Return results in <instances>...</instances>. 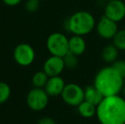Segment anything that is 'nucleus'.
Returning a JSON list of instances; mask_svg holds the SVG:
<instances>
[{
	"label": "nucleus",
	"instance_id": "1",
	"mask_svg": "<svg viewBox=\"0 0 125 124\" xmlns=\"http://www.w3.org/2000/svg\"><path fill=\"white\" fill-rule=\"evenodd\" d=\"M96 116L100 124H124L125 99L119 94L105 97L97 106Z\"/></svg>",
	"mask_w": 125,
	"mask_h": 124
},
{
	"label": "nucleus",
	"instance_id": "2",
	"mask_svg": "<svg viewBox=\"0 0 125 124\" xmlns=\"http://www.w3.org/2000/svg\"><path fill=\"white\" fill-rule=\"evenodd\" d=\"M94 85L104 97L117 95L124 88V78L112 66H105L97 72L94 80Z\"/></svg>",
	"mask_w": 125,
	"mask_h": 124
},
{
	"label": "nucleus",
	"instance_id": "3",
	"mask_svg": "<svg viewBox=\"0 0 125 124\" xmlns=\"http://www.w3.org/2000/svg\"><path fill=\"white\" fill-rule=\"evenodd\" d=\"M95 19L88 11H77L71 15L65 22V28L73 35L85 36L95 27Z\"/></svg>",
	"mask_w": 125,
	"mask_h": 124
},
{
	"label": "nucleus",
	"instance_id": "4",
	"mask_svg": "<svg viewBox=\"0 0 125 124\" xmlns=\"http://www.w3.org/2000/svg\"><path fill=\"white\" fill-rule=\"evenodd\" d=\"M47 49L51 55L64 57L69 52V38L61 32H53L47 38Z\"/></svg>",
	"mask_w": 125,
	"mask_h": 124
},
{
	"label": "nucleus",
	"instance_id": "5",
	"mask_svg": "<svg viewBox=\"0 0 125 124\" xmlns=\"http://www.w3.org/2000/svg\"><path fill=\"white\" fill-rule=\"evenodd\" d=\"M50 96L44 88H33L28 92L26 98V105L33 111H41L47 107Z\"/></svg>",
	"mask_w": 125,
	"mask_h": 124
},
{
	"label": "nucleus",
	"instance_id": "6",
	"mask_svg": "<svg viewBox=\"0 0 125 124\" xmlns=\"http://www.w3.org/2000/svg\"><path fill=\"white\" fill-rule=\"evenodd\" d=\"M15 61L21 66H29L34 62L36 53L32 47L26 43H21L16 45L13 51Z\"/></svg>",
	"mask_w": 125,
	"mask_h": 124
},
{
	"label": "nucleus",
	"instance_id": "7",
	"mask_svg": "<svg viewBox=\"0 0 125 124\" xmlns=\"http://www.w3.org/2000/svg\"><path fill=\"white\" fill-rule=\"evenodd\" d=\"M61 96L66 105L77 107L84 100V89L77 83H67Z\"/></svg>",
	"mask_w": 125,
	"mask_h": 124
},
{
	"label": "nucleus",
	"instance_id": "8",
	"mask_svg": "<svg viewBox=\"0 0 125 124\" xmlns=\"http://www.w3.org/2000/svg\"><path fill=\"white\" fill-rule=\"evenodd\" d=\"M104 15L115 22H119L125 18V3L123 0L107 1L104 9Z\"/></svg>",
	"mask_w": 125,
	"mask_h": 124
},
{
	"label": "nucleus",
	"instance_id": "9",
	"mask_svg": "<svg viewBox=\"0 0 125 124\" xmlns=\"http://www.w3.org/2000/svg\"><path fill=\"white\" fill-rule=\"evenodd\" d=\"M95 27L98 35L101 38L106 40L113 39L115 35L118 31V27H117V22L107 18L105 15L100 17Z\"/></svg>",
	"mask_w": 125,
	"mask_h": 124
},
{
	"label": "nucleus",
	"instance_id": "10",
	"mask_svg": "<svg viewBox=\"0 0 125 124\" xmlns=\"http://www.w3.org/2000/svg\"><path fill=\"white\" fill-rule=\"evenodd\" d=\"M65 68L66 66L62 57L51 55L43 63V71L50 77L60 76Z\"/></svg>",
	"mask_w": 125,
	"mask_h": 124
},
{
	"label": "nucleus",
	"instance_id": "11",
	"mask_svg": "<svg viewBox=\"0 0 125 124\" xmlns=\"http://www.w3.org/2000/svg\"><path fill=\"white\" fill-rule=\"evenodd\" d=\"M66 86L65 81L62 77L60 76H50L47 82L44 87V90L51 97H56V96L61 95L64 88Z\"/></svg>",
	"mask_w": 125,
	"mask_h": 124
},
{
	"label": "nucleus",
	"instance_id": "12",
	"mask_svg": "<svg viewBox=\"0 0 125 124\" xmlns=\"http://www.w3.org/2000/svg\"><path fill=\"white\" fill-rule=\"evenodd\" d=\"M86 50V42L83 36L73 35L69 38V52L79 55H83Z\"/></svg>",
	"mask_w": 125,
	"mask_h": 124
},
{
	"label": "nucleus",
	"instance_id": "13",
	"mask_svg": "<svg viewBox=\"0 0 125 124\" xmlns=\"http://www.w3.org/2000/svg\"><path fill=\"white\" fill-rule=\"evenodd\" d=\"M104 98V95L94 87V85L87 86L84 88V100L94 105L95 106L99 105Z\"/></svg>",
	"mask_w": 125,
	"mask_h": 124
},
{
	"label": "nucleus",
	"instance_id": "14",
	"mask_svg": "<svg viewBox=\"0 0 125 124\" xmlns=\"http://www.w3.org/2000/svg\"><path fill=\"white\" fill-rule=\"evenodd\" d=\"M119 49L112 43V44H108L103 48L101 51V57L102 60L106 63L112 64L115 62L118 58Z\"/></svg>",
	"mask_w": 125,
	"mask_h": 124
},
{
	"label": "nucleus",
	"instance_id": "15",
	"mask_svg": "<svg viewBox=\"0 0 125 124\" xmlns=\"http://www.w3.org/2000/svg\"><path fill=\"white\" fill-rule=\"evenodd\" d=\"M77 108L79 115L84 118H91L93 116H96L97 106L86 100L83 101Z\"/></svg>",
	"mask_w": 125,
	"mask_h": 124
},
{
	"label": "nucleus",
	"instance_id": "16",
	"mask_svg": "<svg viewBox=\"0 0 125 124\" xmlns=\"http://www.w3.org/2000/svg\"><path fill=\"white\" fill-rule=\"evenodd\" d=\"M50 76L46 74L43 71H37L33 74L31 77V83H32L33 88H44Z\"/></svg>",
	"mask_w": 125,
	"mask_h": 124
},
{
	"label": "nucleus",
	"instance_id": "17",
	"mask_svg": "<svg viewBox=\"0 0 125 124\" xmlns=\"http://www.w3.org/2000/svg\"><path fill=\"white\" fill-rule=\"evenodd\" d=\"M11 95V88L7 83L0 82V105L9 100Z\"/></svg>",
	"mask_w": 125,
	"mask_h": 124
},
{
	"label": "nucleus",
	"instance_id": "18",
	"mask_svg": "<svg viewBox=\"0 0 125 124\" xmlns=\"http://www.w3.org/2000/svg\"><path fill=\"white\" fill-rule=\"evenodd\" d=\"M112 41H113V44L119 50L125 51V29L118 30L117 34L112 39Z\"/></svg>",
	"mask_w": 125,
	"mask_h": 124
},
{
	"label": "nucleus",
	"instance_id": "19",
	"mask_svg": "<svg viewBox=\"0 0 125 124\" xmlns=\"http://www.w3.org/2000/svg\"><path fill=\"white\" fill-rule=\"evenodd\" d=\"M63 60L65 63V66L68 69H75L78 65V59H77V55L68 52L64 57H63Z\"/></svg>",
	"mask_w": 125,
	"mask_h": 124
},
{
	"label": "nucleus",
	"instance_id": "20",
	"mask_svg": "<svg viewBox=\"0 0 125 124\" xmlns=\"http://www.w3.org/2000/svg\"><path fill=\"white\" fill-rule=\"evenodd\" d=\"M112 66L117 73L125 79V61L122 60H117L112 64Z\"/></svg>",
	"mask_w": 125,
	"mask_h": 124
},
{
	"label": "nucleus",
	"instance_id": "21",
	"mask_svg": "<svg viewBox=\"0 0 125 124\" xmlns=\"http://www.w3.org/2000/svg\"><path fill=\"white\" fill-rule=\"evenodd\" d=\"M39 0H27L25 4L26 10L29 13H35L39 9Z\"/></svg>",
	"mask_w": 125,
	"mask_h": 124
},
{
	"label": "nucleus",
	"instance_id": "22",
	"mask_svg": "<svg viewBox=\"0 0 125 124\" xmlns=\"http://www.w3.org/2000/svg\"><path fill=\"white\" fill-rule=\"evenodd\" d=\"M37 124H56V123L50 116H43L38 120Z\"/></svg>",
	"mask_w": 125,
	"mask_h": 124
},
{
	"label": "nucleus",
	"instance_id": "23",
	"mask_svg": "<svg viewBox=\"0 0 125 124\" xmlns=\"http://www.w3.org/2000/svg\"><path fill=\"white\" fill-rule=\"evenodd\" d=\"M2 1L8 6H16L17 4L21 3L22 0H2Z\"/></svg>",
	"mask_w": 125,
	"mask_h": 124
},
{
	"label": "nucleus",
	"instance_id": "24",
	"mask_svg": "<svg viewBox=\"0 0 125 124\" xmlns=\"http://www.w3.org/2000/svg\"><path fill=\"white\" fill-rule=\"evenodd\" d=\"M122 93L125 96V84L124 85V88H123V89H122Z\"/></svg>",
	"mask_w": 125,
	"mask_h": 124
},
{
	"label": "nucleus",
	"instance_id": "25",
	"mask_svg": "<svg viewBox=\"0 0 125 124\" xmlns=\"http://www.w3.org/2000/svg\"><path fill=\"white\" fill-rule=\"evenodd\" d=\"M39 1H45V0H39Z\"/></svg>",
	"mask_w": 125,
	"mask_h": 124
},
{
	"label": "nucleus",
	"instance_id": "26",
	"mask_svg": "<svg viewBox=\"0 0 125 124\" xmlns=\"http://www.w3.org/2000/svg\"><path fill=\"white\" fill-rule=\"evenodd\" d=\"M107 1H110V0H107Z\"/></svg>",
	"mask_w": 125,
	"mask_h": 124
},
{
	"label": "nucleus",
	"instance_id": "27",
	"mask_svg": "<svg viewBox=\"0 0 125 124\" xmlns=\"http://www.w3.org/2000/svg\"><path fill=\"white\" fill-rule=\"evenodd\" d=\"M124 1H125V0H124Z\"/></svg>",
	"mask_w": 125,
	"mask_h": 124
},
{
	"label": "nucleus",
	"instance_id": "28",
	"mask_svg": "<svg viewBox=\"0 0 125 124\" xmlns=\"http://www.w3.org/2000/svg\"><path fill=\"white\" fill-rule=\"evenodd\" d=\"M124 124H125V123H124Z\"/></svg>",
	"mask_w": 125,
	"mask_h": 124
}]
</instances>
